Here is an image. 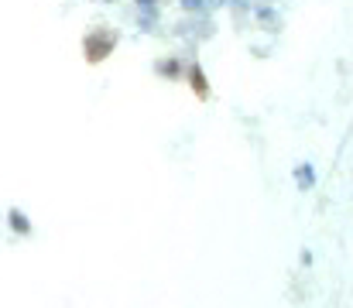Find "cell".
I'll return each mask as SVG.
<instances>
[{
	"label": "cell",
	"instance_id": "2",
	"mask_svg": "<svg viewBox=\"0 0 353 308\" xmlns=\"http://www.w3.org/2000/svg\"><path fill=\"white\" fill-rule=\"evenodd\" d=\"M182 76H185L189 90L196 93V100H210V79H206V72H203V65H199V62H189Z\"/></svg>",
	"mask_w": 353,
	"mask_h": 308
},
{
	"label": "cell",
	"instance_id": "4",
	"mask_svg": "<svg viewBox=\"0 0 353 308\" xmlns=\"http://www.w3.org/2000/svg\"><path fill=\"white\" fill-rule=\"evenodd\" d=\"M10 226H14V229H17V233H31V223H28V219H24V216H21V212H17V209H14V212H10Z\"/></svg>",
	"mask_w": 353,
	"mask_h": 308
},
{
	"label": "cell",
	"instance_id": "1",
	"mask_svg": "<svg viewBox=\"0 0 353 308\" xmlns=\"http://www.w3.org/2000/svg\"><path fill=\"white\" fill-rule=\"evenodd\" d=\"M114 48H117V31H110V28H93V31L83 38V55H86L90 65L107 62V59L114 55Z\"/></svg>",
	"mask_w": 353,
	"mask_h": 308
},
{
	"label": "cell",
	"instance_id": "3",
	"mask_svg": "<svg viewBox=\"0 0 353 308\" xmlns=\"http://www.w3.org/2000/svg\"><path fill=\"white\" fill-rule=\"evenodd\" d=\"M154 72H158V76H168V79H179V76L185 72V65H182L179 59H168V62H158Z\"/></svg>",
	"mask_w": 353,
	"mask_h": 308
}]
</instances>
